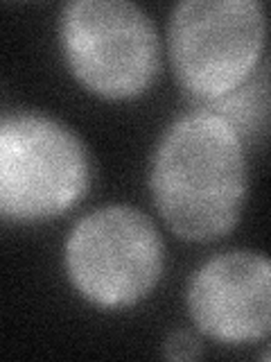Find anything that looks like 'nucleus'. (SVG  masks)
I'll return each instance as SVG.
<instances>
[{
    "instance_id": "obj_6",
    "label": "nucleus",
    "mask_w": 271,
    "mask_h": 362,
    "mask_svg": "<svg viewBox=\"0 0 271 362\" xmlns=\"http://www.w3.org/2000/svg\"><path fill=\"white\" fill-rule=\"evenodd\" d=\"M188 310L197 328L224 344L258 342L271 328V265L255 252L210 258L190 281Z\"/></svg>"
},
{
    "instance_id": "obj_7",
    "label": "nucleus",
    "mask_w": 271,
    "mask_h": 362,
    "mask_svg": "<svg viewBox=\"0 0 271 362\" xmlns=\"http://www.w3.org/2000/svg\"><path fill=\"white\" fill-rule=\"evenodd\" d=\"M165 356L172 360H195L201 356V342L188 331H174L165 342Z\"/></svg>"
},
{
    "instance_id": "obj_3",
    "label": "nucleus",
    "mask_w": 271,
    "mask_h": 362,
    "mask_svg": "<svg viewBox=\"0 0 271 362\" xmlns=\"http://www.w3.org/2000/svg\"><path fill=\"white\" fill-rule=\"evenodd\" d=\"M167 45L181 86L217 102L255 71L265 48V7L258 0H186L172 11Z\"/></svg>"
},
{
    "instance_id": "obj_2",
    "label": "nucleus",
    "mask_w": 271,
    "mask_h": 362,
    "mask_svg": "<svg viewBox=\"0 0 271 362\" xmlns=\"http://www.w3.org/2000/svg\"><path fill=\"white\" fill-rule=\"evenodd\" d=\"M84 143L41 113L0 118V218L41 222L61 215L88 188Z\"/></svg>"
},
{
    "instance_id": "obj_5",
    "label": "nucleus",
    "mask_w": 271,
    "mask_h": 362,
    "mask_svg": "<svg viewBox=\"0 0 271 362\" xmlns=\"http://www.w3.org/2000/svg\"><path fill=\"white\" fill-rule=\"evenodd\" d=\"M165 249L154 222L133 206H104L79 220L66 240V269L84 299L127 308L163 274Z\"/></svg>"
},
{
    "instance_id": "obj_4",
    "label": "nucleus",
    "mask_w": 271,
    "mask_h": 362,
    "mask_svg": "<svg viewBox=\"0 0 271 362\" xmlns=\"http://www.w3.org/2000/svg\"><path fill=\"white\" fill-rule=\"evenodd\" d=\"M61 45L79 82L109 100L140 95L161 66L154 23L129 0L68 3L61 14Z\"/></svg>"
},
{
    "instance_id": "obj_1",
    "label": "nucleus",
    "mask_w": 271,
    "mask_h": 362,
    "mask_svg": "<svg viewBox=\"0 0 271 362\" xmlns=\"http://www.w3.org/2000/svg\"><path fill=\"white\" fill-rule=\"evenodd\" d=\"M152 195L176 235L195 243L226 235L246 197L242 136L215 111L179 118L154 154Z\"/></svg>"
}]
</instances>
